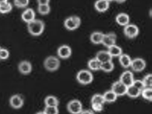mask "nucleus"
Returning <instances> with one entry per match:
<instances>
[{
  "mask_svg": "<svg viewBox=\"0 0 152 114\" xmlns=\"http://www.w3.org/2000/svg\"><path fill=\"white\" fill-rule=\"evenodd\" d=\"M45 24L41 20L35 19L32 21L27 23L28 32L34 36L41 35L44 32Z\"/></svg>",
  "mask_w": 152,
  "mask_h": 114,
  "instance_id": "f257e3e1",
  "label": "nucleus"
},
{
  "mask_svg": "<svg viewBox=\"0 0 152 114\" xmlns=\"http://www.w3.org/2000/svg\"><path fill=\"white\" fill-rule=\"evenodd\" d=\"M76 78L79 83L83 85H87L93 82L94 77L90 70L81 69L77 73Z\"/></svg>",
  "mask_w": 152,
  "mask_h": 114,
  "instance_id": "f03ea898",
  "label": "nucleus"
},
{
  "mask_svg": "<svg viewBox=\"0 0 152 114\" xmlns=\"http://www.w3.org/2000/svg\"><path fill=\"white\" fill-rule=\"evenodd\" d=\"M43 65L46 70L49 72H54L60 67V61L58 58L51 55L44 60Z\"/></svg>",
  "mask_w": 152,
  "mask_h": 114,
  "instance_id": "7ed1b4c3",
  "label": "nucleus"
},
{
  "mask_svg": "<svg viewBox=\"0 0 152 114\" xmlns=\"http://www.w3.org/2000/svg\"><path fill=\"white\" fill-rule=\"evenodd\" d=\"M81 24V19L77 15H73L66 18L64 21V26L67 30L73 31L79 28Z\"/></svg>",
  "mask_w": 152,
  "mask_h": 114,
  "instance_id": "20e7f679",
  "label": "nucleus"
},
{
  "mask_svg": "<svg viewBox=\"0 0 152 114\" xmlns=\"http://www.w3.org/2000/svg\"><path fill=\"white\" fill-rule=\"evenodd\" d=\"M66 108L71 114H80L83 110L82 103L80 101L76 99L70 101L67 103Z\"/></svg>",
  "mask_w": 152,
  "mask_h": 114,
  "instance_id": "39448f33",
  "label": "nucleus"
},
{
  "mask_svg": "<svg viewBox=\"0 0 152 114\" xmlns=\"http://www.w3.org/2000/svg\"><path fill=\"white\" fill-rule=\"evenodd\" d=\"M139 28L137 25L130 24L124 27V33L126 37L129 39H133L138 36L139 34Z\"/></svg>",
  "mask_w": 152,
  "mask_h": 114,
  "instance_id": "423d86ee",
  "label": "nucleus"
},
{
  "mask_svg": "<svg viewBox=\"0 0 152 114\" xmlns=\"http://www.w3.org/2000/svg\"><path fill=\"white\" fill-rule=\"evenodd\" d=\"M146 66L145 61L141 58H137L132 61L130 67L134 72H140L143 71Z\"/></svg>",
  "mask_w": 152,
  "mask_h": 114,
  "instance_id": "0eeeda50",
  "label": "nucleus"
},
{
  "mask_svg": "<svg viewBox=\"0 0 152 114\" xmlns=\"http://www.w3.org/2000/svg\"><path fill=\"white\" fill-rule=\"evenodd\" d=\"M127 86L124 84L121 81H115L113 83L111 90L116 94L118 97L126 95Z\"/></svg>",
  "mask_w": 152,
  "mask_h": 114,
  "instance_id": "6e6552de",
  "label": "nucleus"
},
{
  "mask_svg": "<svg viewBox=\"0 0 152 114\" xmlns=\"http://www.w3.org/2000/svg\"><path fill=\"white\" fill-rule=\"evenodd\" d=\"M9 103L11 107L15 109H19L23 106L24 100L19 94H14L10 99Z\"/></svg>",
  "mask_w": 152,
  "mask_h": 114,
  "instance_id": "1a4fd4ad",
  "label": "nucleus"
},
{
  "mask_svg": "<svg viewBox=\"0 0 152 114\" xmlns=\"http://www.w3.org/2000/svg\"><path fill=\"white\" fill-rule=\"evenodd\" d=\"M116 39L117 35L114 32L104 34L101 44H103L104 46L108 48L116 44Z\"/></svg>",
  "mask_w": 152,
  "mask_h": 114,
  "instance_id": "9d476101",
  "label": "nucleus"
},
{
  "mask_svg": "<svg viewBox=\"0 0 152 114\" xmlns=\"http://www.w3.org/2000/svg\"><path fill=\"white\" fill-rule=\"evenodd\" d=\"M134 80L133 73L130 70H126L122 73L119 80L128 87L132 84Z\"/></svg>",
  "mask_w": 152,
  "mask_h": 114,
  "instance_id": "9b49d317",
  "label": "nucleus"
},
{
  "mask_svg": "<svg viewBox=\"0 0 152 114\" xmlns=\"http://www.w3.org/2000/svg\"><path fill=\"white\" fill-rule=\"evenodd\" d=\"M72 49L69 45H63L58 47L57 50V54L58 57L63 59L69 58L72 56Z\"/></svg>",
  "mask_w": 152,
  "mask_h": 114,
  "instance_id": "f8f14e48",
  "label": "nucleus"
},
{
  "mask_svg": "<svg viewBox=\"0 0 152 114\" xmlns=\"http://www.w3.org/2000/svg\"><path fill=\"white\" fill-rule=\"evenodd\" d=\"M18 69L19 72L23 75H29L32 71V65L28 61H22L18 64Z\"/></svg>",
  "mask_w": 152,
  "mask_h": 114,
  "instance_id": "ddd939ff",
  "label": "nucleus"
},
{
  "mask_svg": "<svg viewBox=\"0 0 152 114\" xmlns=\"http://www.w3.org/2000/svg\"><path fill=\"white\" fill-rule=\"evenodd\" d=\"M21 18L27 24L35 19V12L32 8H27L23 12Z\"/></svg>",
  "mask_w": 152,
  "mask_h": 114,
  "instance_id": "4468645a",
  "label": "nucleus"
},
{
  "mask_svg": "<svg viewBox=\"0 0 152 114\" xmlns=\"http://www.w3.org/2000/svg\"><path fill=\"white\" fill-rule=\"evenodd\" d=\"M115 21L119 26L124 27L129 23V16L125 12H121L116 15Z\"/></svg>",
  "mask_w": 152,
  "mask_h": 114,
  "instance_id": "2eb2a0df",
  "label": "nucleus"
},
{
  "mask_svg": "<svg viewBox=\"0 0 152 114\" xmlns=\"http://www.w3.org/2000/svg\"><path fill=\"white\" fill-rule=\"evenodd\" d=\"M95 58L101 63L113 60V57L110 55L107 50H100L96 54Z\"/></svg>",
  "mask_w": 152,
  "mask_h": 114,
  "instance_id": "dca6fc26",
  "label": "nucleus"
},
{
  "mask_svg": "<svg viewBox=\"0 0 152 114\" xmlns=\"http://www.w3.org/2000/svg\"><path fill=\"white\" fill-rule=\"evenodd\" d=\"M109 4L106 0H97L95 3L94 7L98 12H104L109 9Z\"/></svg>",
  "mask_w": 152,
  "mask_h": 114,
  "instance_id": "f3484780",
  "label": "nucleus"
},
{
  "mask_svg": "<svg viewBox=\"0 0 152 114\" xmlns=\"http://www.w3.org/2000/svg\"><path fill=\"white\" fill-rule=\"evenodd\" d=\"M118 58L120 64L124 68L130 67L132 59L129 55L126 53H123Z\"/></svg>",
  "mask_w": 152,
  "mask_h": 114,
  "instance_id": "a211bd4d",
  "label": "nucleus"
},
{
  "mask_svg": "<svg viewBox=\"0 0 152 114\" xmlns=\"http://www.w3.org/2000/svg\"><path fill=\"white\" fill-rule=\"evenodd\" d=\"M104 34L100 31L93 32L91 34L90 37L91 42L95 45L101 44L103 41Z\"/></svg>",
  "mask_w": 152,
  "mask_h": 114,
  "instance_id": "6ab92c4d",
  "label": "nucleus"
},
{
  "mask_svg": "<svg viewBox=\"0 0 152 114\" xmlns=\"http://www.w3.org/2000/svg\"><path fill=\"white\" fill-rule=\"evenodd\" d=\"M141 92V91L132 85L127 87L126 95L129 98L136 99L140 96Z\"/></svg>",
  "mask_w": 152,
  "mask_h": 114,
  "instance_id": "aec40b11",
  "label": "nucleus"
},
{
  "mask_svg": "<svg viewBox=\"0 0 152 114\" xmlns=\"http://www.w3.org/2000/svg\"><path fill=\"white\" fill-rule=\"evenodd\" d=\"M105 102L113 103L116 101L118 96L112 90H108L103 94Z\"/></svg>",
  "mask_w": 152,
  "mask_h": 114,
  "instance_id": "412c9836",
  "label": "nucleus"
},
{
  "mask_svg": "<svg viewBox=\"0 0 152 114\" xmlns=\"http://www.w3.org/2000/svg\"><path fill=\"white\" fill-rule=\"evenodd\" d=\"M45 106L58 107L59 104L58 99L54 95H48L44 99Z\"/></svg>",
  "mask_w": 152,
  "mask_h": 114,
  "instance_id": "4be33fe9",
  "label": "nucleus"
},
{
  "mask_svg": "<svg viewBox=\"0 0 152 114\" xmlns=\"http://www.w3.org/2000/svg\"><path fill=\"white\" fill-rule=\"evenodd\" d=\"M108 51L110 55L113 58V57H119L123 53V50L120 46L115 44L107 48Z\"/></svg>",
  "mask_w": 152,
  "mask_h": 114,
  "instance_id": "5701e85b",
  "label": "nucleus"
},
{
  "mask_svg": "<svg viewBox=\"0 0 152 114\" xmlns=\"http://www.w3.org/2000/svg\"><path fill=\"white\" fill-rule=\"evenodd\" d=\"M101 63L96 58L91 59L88 62V67L92 71H98L100 70Z\"/></svg>",
  "mask_w": 152,
  "mask_h": 114,
  "instance_id": "b1692460",
  "label": "nucleus"
},
{
  "mask_svg": "<svg viewBox=\"0 0 152 114\" xmlns=\"http://www.w3.org/2000/svg\"><path fill=\"white\" fill-rule=\"evenodd\" d=\"M114 67V64L113 61H110L101 63L100 70L106 73H110L113 70Z\"/></svg>",
  "mask_w": 152,
  "mask_h": 114,
  "instance_id": "393cba45",
  "label": "nucleus"
},
{
  "mask_svg": "<svg viewBox=\"0 0 152 114\" xmlns=\"http://www.w3.org/2000/svg\"><path fill=\"white\" fill-rule=\"evenodd\" d=\"M140 95L143 99L151 102L152 99V88L145 87L141 92Z\"/></svg>",
  "mask_w": 152,
  "mask_h": 114,
  "instance_id": "a878e982",
  "label": "nucleus"
},
{
  "mask_svg": "<svg viewBox=\"0 0 152 114\" xmlns=\"http://www.w3.org/2000/svg\"><path fill=\"white\" fill-rule=\"evenodd\" d=\"M91 104H104V100L103 94H96L91 97Z\"/></svg>",
  "mask_w": 152,
  "mask_h": 114,
  "instance_id": "bb28decb",
  "label": "nucleus"
},
{
  "mask_svg": "<svg viewBox=\"0 0 152 114\" xmlns=\"http://www.w3.org/2000/svg\"><path fill=\"white\" fill-rule=\"evenodd\" d=\"M51 8L49 4L38 5V11L42 15H46L50 12Z\"/></svg>",
  "mask_w": 152,
  "mask_h": 114,
  "instance_id": "cd10ccee",
  "label": "nucleus"
},
{
  "mask_svg": "<svg viewBox=\"0 0 152 114\" xmlns=\"http://www.w3.org/2000/svg\"><path fill=\"white\" fill-rule=\"evenodd\" d=\"M13 9L12 4L8 1L3 5L0 6V13L2 14H6L9 13L12 11Z\"/></svg>",
  "mask_w": 152,
  "mask_h": 114,
  "instance_id": "c85d7f7f",
  "label": "nucleus"
},
{
  "mask_svg": "<svg viewBox=\"0 0 152 114\" xmlns=\"http://www.w3.org/2000/svg\"><path fill=\"white\" fill-rule=\"evenodd\" d=\"M29 2L30 0H14L15 6L20 9L27 7L29 5Z\"/></svg>",
  "mask_w": 152,
  "mask_h": 114,
  "instance_id": "c756f323",
  "label": "nucleus"
},
{
  "mask_svg": "<svg viewBox=\"0 0 152 114\" xmlns=\"http://www.w3.org/2000/svg\"><path fill=\"white\" fill-rule=\"evenodd\" d=\"M43 111L46 114H58L59 109L58 107H50L45 106Z\"/></svg>",
  "mask_w": 152,
  "mask_h": 114,
  "instance_id": "7c9ffc66",
  "label": "nucleus"
},
{
  "mask_svg": "<svg viewBox=\"0 0 152 114\" xmlns=\"http://www.w3.org/2000/svg\"><path fill=\"white\" fill-rule=\"evenodd\" d=\"M142 80L145 85V87L152 88V74H148L146 75Z\"/></svg>",
  "mask_w": 152,
  "mask_h": 114,
  "instance_id": "2f4dec72",
  "label": "nucleus"
},
{
  "mask_svg": "<svg viewBox=\"0 0 152 114\" xmlns=\"http://www.w3.org/2000/svg\"><path fill=\"white\" fill-rule=\"evenodd\" d=\"M9 51L6 48H0V60H7L9 58Z\"/></svg>",
  "mask_w": 152,
  "mask_h": 114,
  "instance_id": "473e14b6",
  "label": "nucleus"
},
{
  "mask_svg": "<svg viewBox=\"0 0 152 114\" xmlns=\"http://www.w3.org/2000/svg\"><path fill=\"white\" fill-rule=\"evenodd\" d=\"M132 85L137 88L141 91L145 87L143 81L142 80H140V79H137V80L135 79L133 81Z\"/></svg>",
  "mask_w": 152,
  "mask_h": 114,
  "instance_id": "72a5a7b5",
  "label": "nucleus"
},
{
  "mask_svg": "<svg viewBox=\"0 0 152 114\" xmlns=\"http://www.w3.org/2000/svg\"><path fill=\"white\" fill-rule=\"evenodd\" d=\"M91 106L92 110L95 112H101L104 110V104H91Z\"/></svg>",
  "mask_w": 152,
  "mask_h": 114,
  "instance_id": "f704fd0d",
  "label": "nucleus"
},
{
  "mask_svg": "<svg viewBox=\"0 0 152 114\" xmlns=\"http://www.w3.org/2000/svg\"><path fill=\"white\" fill-rule=\"evenodd\" d=\"M38 5L49 4L50 0H37Z\"/></svg>",
  "mask_w": 152,
  "mask_h": 114,
  "instance_id": "c9c22d12",
  "label": "nucleus"
},
{
  "mask_svg": "<svg viewBox=\"0 0 152 114\" xmlns=\"http://www.w3.org/2000/svg\"><path fill=\"white\" fill-rule=\"evenodd\" d=\"M80 114H95L93 110H83Z\"/></svg>",
  "mask_w": 152,
  "mask_h": 114,
  "instance_id": "e433bc0d",
  "label": "nucleus"
},
{
  "mask_svg": "<svg viewBox=\"0 0 152 114\" xmlns=\"http://www.w3.org/2000/svg\"><path fill=\"white\" fill-rule=\"evenodd\" d=\"M8 1V0H0V6L6 4Z\"/></svg>",
  "mask_w": 152,
  "mask_h": 114,
  "instance_id": "4c0bfd02",
  "label": "nucleus"
},
{
  "mask_svg": "<svg viewBox=\"0 0 152 114\" xmlns=\"http://www.w3.org/2000/svg\"><path fill=\"white\" fill-rule=\"evenodd\" d=\"M127 0H114V1H116V2L118 3H122L126 1Z\"/></svg>",
  "mask_w": 152,
  "mask_h": 114,
  "instance_id": "58836bf2",
  "label": "nucleus"
},
{
  "mask_svg": "<svg viewBox=\"0 0 152 114\" xmlns=\"http://www.w3.org/2000/svg\"><path fill=\"white\" fill-rule=\"evenodd\" d=\"M35 114H46V113L43 110V111H39V112H37Z\"/></svg>",
  "mask_w": 152,
  "mask_h": 114,
  "instance_id": "ea45409f",
  "label": "nucleus"
},
{
  "mask_svg": "<svg viewBox=\"0 0 152 114\" xmlns=\"http://www.w3.org/2000/svg\"><path fill=\"white\" fill-rule=\"evenodd\" d=\"M106 1H107L108 2H109V3H110V2H111L113 1H114V0H106Z\"/></svg>",
  "mask_w": 152,
  "mask_h": 114,
  "instance_id": "a19ab883",
  "label": "nucleus"
},
{
  "mask_svg": "<svg viewBox=\"0 0 152 114\" xmlns=\"http://www.w3.org/2000/svg\"><path fill=\"white\" fill-rule=\"evenodd\" d=\"M1 48V47H0V48Z\"/></svg>",
  "mask_w": 152,
  "mask_h": 114,
  "instance_id": "79ce46f5",
  "label": "nucleus"
}]
</instances>
